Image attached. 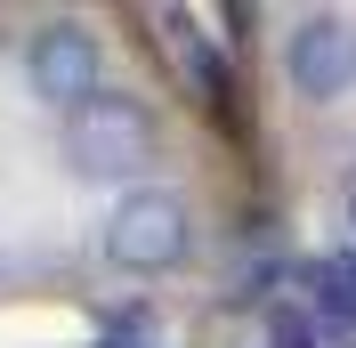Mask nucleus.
I'll return each mask as SVG.
<instances>
[{"label":"nucleus","instance_id":"nucleus-1","mask_svg":"<svg viewBox=\"0 0 356 348\" xmlns=\"http://www.w3.org/2000/svg\"><path fill=\"white\" fill-rule=\"evenodd\" d=\"M65 162L81 178H138L154 162V113L138 106V97L97 89L89 106L65 113Z\"/></svg>","mask_w":356,"mask_h":348},{"label":"nucleus","instance_id":"nucleus-7","mask_svg":"<svg viewBox=\"0 0 356 348\" xmlns=\"http://www.w3.org/2000/svg\"><path fill=\"white\" fill-rule=\"evenodd\" d=\"M97 348H138V340H130V332H113V340H97Z\"/></svg>","mask_w":356,"mask_h":348},{"label":"nucleus","instance_id":"nucleus-4","mask_svg":"<svg viewBox=\"0 0 356 348\" xmlns=\"http://www.w3.org/2000/svg\"><path fill=\"white\" fill-rule=\"evenodd\" d=\"M24 73H33V89H41L49 106H89L97 97V33L49 24L41 41H33V57H24Z\"/></svg>","mask_w":356,"mask_h":348},{"label":"nucleus","instance_id":"nucleus-6","mask_svg":"<svg viewBox=\"0 0 356 348\" xmlns=\"http://www.w3.org/2000/svg\"><path fill=\"white\" fill-rule=\"evenodd\" d=\"M340 203H348V227H356V171H348V195H340Z\"/></svg>","mask_w":356,"mask_h":348},{"label":"nucleus","instance_id":"nucleus-2","mask_svg":"<svg viewBox=\"0 0 356 348\" xmlns=\"http://www.w3.org/2000/svg\"><path fill=\"white\" fill-rule=\"evenodd\" d=\"M186 243H195L186 203L162 195V187L122 195V211L106 219V260H113V267H130V276H162V267H178V260H186Z\"/></svg>","mask_w":356,"mask_h":348},{"label":"nucleus","instance_id":"nucleus-5","mask_svg":"<svg viewBox=\"0 0 356 348\" xmlns=\"http://www.w3.org/2000/svg\"><path fill=\"white\" fill-rule=\"evenodd\" d=\"M308 283H316V308H324L332 324H356V251L316 260V267H308Z\"/></svg>","mask_w":356,"mask_h":348},{"label":"nucleus","instance_id":"nucleus-3","mask_svg":"<svg viewBox=\"0 0 356 348\" xmlns=\"http://www.w3.org/2000/svg\"><path fill=\"white\" fill-rule=\"evenodd\" d=\"M284 73H291L300 97H340V89H356V24H348V17H308V24H291Z\"/></svg>","mask_w":356,"mask_h":348}]
</instances>
